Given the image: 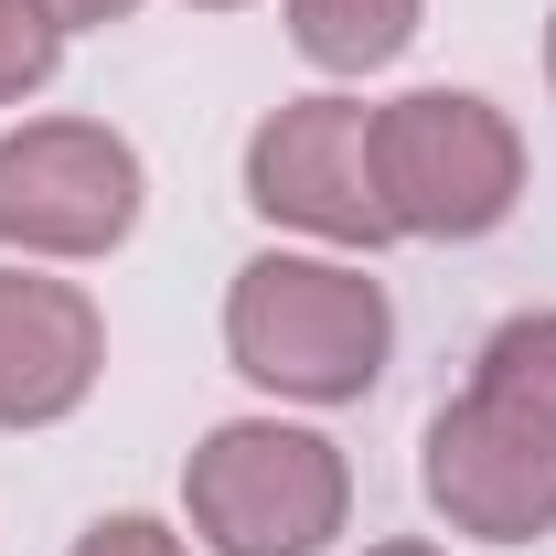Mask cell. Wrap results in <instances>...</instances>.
I'll return each instance as SVG.
<instances>
[{
	"instance_id": "1",
	"label": "cell",
	"mask_w": 556,
	"mask_h": 556,
	"mask_svg": "<svg viewBox=\"0 0 556 556\" xmlns=\"http://www.w3.org/2000/svg\"><path fill=\"white\" fill-rule=\"evenodd\" d=\"M386 343H396L386 289L332 257H247L225 289V353H236V375H257L278 396L343 407L386 375Z\"/></svg>"
},
{
	"instance_id": "2",
	"label": "cell",
	"mask_w": 556,
	"mask_h": 556,
	"mask_svg": "<svg viewBox=\"0 0 556 556\" xmlns=\"http://www.w3.org/2000/svg\"><path fill=\"white\" fill-rule=\"evenodd\" d=\"M375 193L396 236H492L525 193V139L492 97L417 86L375 108Z\"/></svg>"
},
{
	"instance_id": "3",
	"label": "cell",
	"mask_w": 556,
	"mask_h": 556,
	"mask_svg": "<svg viewBox=\"0 0 556 556\" xmlns=\"http://www.w3.org/2000/svg\"><path fill=\"white\" fill-rule=\"evenodd\" d=\"M182 503L225 556H321L343 535V450L311 439V428H278V417H236L214 428L182 471Z\"/></svg>"
},
{
	"instance_id": "4",
	"label": "cell",
	"mask_w": 556,
	"mask_h": 556,
	"mask_svg": "<svg viewBox=\"0 0 556 556\" xmlns=\"http://www.w3.org/2000/svg\"><path fill=\"white\" fill-rule=\"evenodd\" d=\"M139 225V150L97 118H33L0 139V247L108 257Z\"/></svg>"
},
{
	"instance_id": "5",
	"label": "cell",
	"mask_w": 556,
	"mask_h": 556,
	"mask_svg": "<svg viewBox=\"0 0 556 556\" xmlns=\"http://www.w3.org/2000/svg\"><path fill=\"white\" fill-rule=\"evenodd\" d=\"M247 204L332 236V247H386V193H375V108L353 97H289L268 129L247 139Z\"/></svg>"
},
{
	"instance_id": "6",
	"label": "cell",
	"mask_w": 556,
	"mask_h": 556,
	"mask_svg": "<svg viewBox=\"0 0 556 556\" xmlns=\"http://www.w3.org/2000/svg\"><path fill=\"white\" fill-rule=\"evenodd\" d=\"M428 503L460 535L525 546V535L556 525V439H535L525 417L482 407V396H460V407L428 417Z\"/></svg>"
},
{
	"instance_id": "7",
	"label": "cell",
	"mask_w": 556,
	"mask_h": 556,
	"mask_svg": "<svg viewBox=\"0 0 556 556\" xmlns=\"http://www.w3.org/2000/svg\"><path fill=\"white\" fill-rule=\"evenodd\" d=\"M108 364V332H97V300L65 289V278L0 268V428H54V417L86 407Z\"/></svg>"
},
{
	"instance_id": "8",
	"label": "cell",
	"mask_w": 556,
	"mask_h": 556,
	"mask_svg": "<svg viewBox=\"0 0 556 556\" xmlns=\"http://www.w3.org/2000/svg\"><path fill=\"white\" fill-rule=\"evenodd\" d=\"M289 33H300V54L332 75H375L407 54L417 33V0H289Z\"/></svg>"
},
{
	"instance_id": "9",
	"label": "cell",
	"mask_w": 556,
	"mask_h": 556,
	"mask_svg": "<svg viewBox=\"0 0 556 556\" xmlns=\"http://www.w3.org/2000/svg\"><path fill=\"white\" fill-rule=\"evenodd\" d=\"M471 396L503 407V417H525L535 439H556V311H525V321H503V332H492Z\"/></svg>"
},
{
	"instance_id": "10",
	"label": "cell",
	"mask_w": 556,
	"mask_h": 556,
	"mask_svg": "<svg viewBox=\"0 0 556 556\" xmlns=\"http://www.w3.org/2000/svg\"><path fill=\"white\" fill-rule=\"evenodd\" d=\"M54 65H65V22H54L43 0H0V108L33 97Z\"/></svg>"
},
{
	"instance_id": "11",
	"label": "cell",
	"mask_w": 556,
	"mask_h": 556,
	"mask_svg": "<svg viewBox=\"0 0 556 556\" xmlns=\"http://www.w3.org/2000/svg\"><path fill=\"white\" fill-rule=\"evenodd\" d=\"M75 556H182V535H161L150 514H108V525H86Z\"/></svg>"
},
{
	"instance_id": "12",
	"label": "cell",
	"mask_w": 556,
	"mask_h": 556,
	"mask_svg": "<svg viewBox=\"0 0 556 556\" xmlns=\"http://www.w3.org/2000/svg\"><path fill=\"white\" fill-rule=\"evenodd\" d=\"M43 11H54V22H65V33H75V22H129L139 0H43Z\"/></svg>"
},
{
	"instance_id": "13",
	"label": "cell",
	"mask_w": 556,
	"mask_h": 556,
	"mask_svg": "<svg viewBox=\"0 0 556 556\" xmlns=\"http://www.w3.org/2000/svg\"><path fill=\"white\" fill-rule=\"evenodd\" d=\"M375 556H428V546H375Z\"/></svg>"
},
{
	"instance_id": "14",
	"label": "cell",
	"mask_w": 556,
	"mask_h": 556,
	"mask_svg": "<svg viewBox=\"0 0 556 556\" xmlns=\"http://www.w3.org/2000/svg\"><path fill=\"white\" fill-rule=\"evenodd\" d=\"M546 75H556V33H546Z\"/></svg>"
},
{
	"instance_id": "15",
	"label": "cell",
	"mask_w": 556,
	"mask_h": 556,
	"mask_svg": "<svg viewBox=\"0 0 556 556\" xmlns=\"http://www.w3.org/2000/svg\"><path fill=\"white\" fill-rule=\"evenodd\" d=\"M204 11H236V0H204Z\"/></svg>"
}]
</instances>
